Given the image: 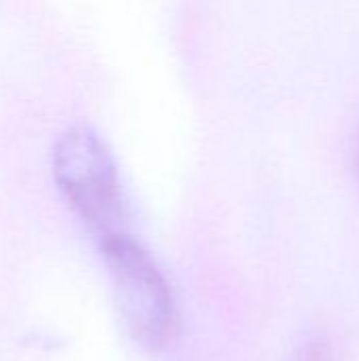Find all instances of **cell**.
Masks as SVG:
<instances>
[{
  "label": "cell",
  "mask_w": 359,
  "mask_h": 361,
  "mask_svg": "<svg viewBox=\"0 0 359 361\" xmlns=\"http://www.w3.org/2000/svg\"><path fill=\"white\" fill-rule=\"evenodd\" d=\"M114 298L129 334L150 351H163L180 334L174 288L152 254L127 231L99 237Z\"/></svg>",
  "instance_id": "obj_1"
},
{
  "label": "cell",
  "mask_w": 359,
  "mask_h": 361,
  "mask_svg": "<svg viewBox=\"0 0 359 361\" xmlns=\"http://www.w3.org/2000/svg\"><path fill=\"white\" fill-rule=\"evenodd\" d=\"M53 176L74 214L99 237L125 231V197L116 161L87 125L66 129L53 148Z\"/></svg>",
  "instance_id": "obj_2"
}]
</instances>
